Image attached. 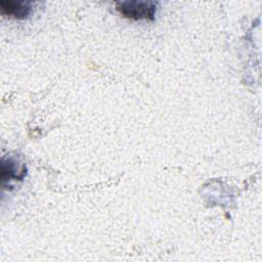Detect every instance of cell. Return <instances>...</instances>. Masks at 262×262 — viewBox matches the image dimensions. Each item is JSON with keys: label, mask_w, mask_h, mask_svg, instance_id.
Wrapping results in <instances>:
<instances>
[{"label": "cell", "mask_w": 262, "mask_h": 262, "mask_svg": "<svg viewBox=\"0 0 262 262\" xmlns=\"http://www.w3.org/2000/svg\"><path fill=\"white\" fill-rule=\"evenodd\" d=\"M158 3L155 1H123L117 3V10L133 20H154Z\"/></svg>", "instance_id": "1"}, {"label": "cell", "mask_w": 262, "mask_h": 262, "mask_svg": "<svg viewBox=\"0 0 262 262\" xmlns=\"http://www.w3.org/2000/svg\"><path fill=\"white\" fill-rule=\"evenodd\" d=\"M0 10L3 15L15 19H24L31 14L32 6L30 2L2 0L0 1Z\"/></svg>", "instance_id": "2"}, {"label": "cell", "mask_w": 262, "mask_h": 262, "mask_svg": "<svg viewBox=\"0 0 262 262\" xmlns=\"http://www.w3.org/2000/svg\"><path fill=\"white\" fill-rule=\"evenodd\" d=\"M26 175V167L23 164H19L15 159L8 158L2 159L1 162V180L2 182L7 179L13 178L21 180Z\"/></svg>", "instance_id": "3"}]
</instances>
